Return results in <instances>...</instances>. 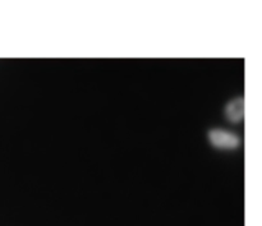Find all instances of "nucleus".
Returning <instances> with one entry per match:
<instances>
[{
	"label": "nucleus",
	"mask_w": 262,
	"mask_h": 226,
	"mask_svg": "<svg viewBox=\"0 0 262 226\" xmlns=\"http://www.w3.org/2000/svg\"><path fill=\"white\" fill-rule=\"evenodd\" d=\"M209 137L212 145L220 148H234L239 145V140H238L237 135H234L230 132H227V130L214 129L210 132Z\"/></svg>",
	"instance_id": "1"
},
{
	"label": "nucleus",
	"mask_w": 262,
	"mask_h": 226,
	"mask_svg": "<svg viewBox=\"0 0 262 226\" xmlns=\"http://www.w3.org/2000/svg\"><path fill=\"white\" fill-rule=\"evenodd\" d=\"M245 114V102L242 99H237L230 102L227 107V117L232 122H239Z\"/></svg>",
	"instance_id": "2"
}]
</instances>
